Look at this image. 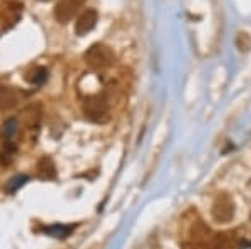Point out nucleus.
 <instances>
[{
	"label": "nucleus",
	"instance_id": "nucleus-2",
	"mask_svg": "<svg viewBox=\"0 0 251 249\" xmlns=\"http://www.w3.org/2000/svg\"><path fill=\"white\" fill-rule=\"evenodd\" d=\"M84 112L91 120L94 122H104L107 119V102L104 97L100 95H96V97H91L86 100L84 104Z\"/></svg>",
	"mask_w": 251,
	"mask_h": 249
},
{
	"label": "nucleus",
	"instance_id": "nucleus-1",
	"mask_svg": "<svg viewBox=\"0 0 251 249\" xmlns=\"http://www.w3.org/2000/svg\"><path fill=\"white\" fill-rule=\"evenodd\" d=\"M84 60L91 69L94 70H102L112 66L114 62V54L109 47L102 45V44H94L87 49L84 54Z\"/></svg>",
	"mask_w": 251,
	"mask_h": 249
},
{
	"label": "nucleus",
	"instance_id": "nucleus-4",
	"mask_svg": "<svg viewBox=\"0 0 251 249\" xmlns=\"http://www.w3.org/2000/svg\"><path fill=\"white\" fill-rule=\"evenodd\" d=\"M84 2H86V0H59L57 5H55V10H54L55 19L62 23L69 22V20L77 14Z\"/></svg>",
	"mask_w": 251,
	"mask_h": 249
},
{
	"label": "nucleus",
	"instance_id": "nucleus-10",
	"mask_svg": "<svg viewBox=\"0 0 251 249\" xmlns=\"http://www.w3.org/2000/svg\"><path fill=\"white\" fill-rule=\"evenodd\" d=\"M15 131H17V120H15V119H9L5 124H3L2 134L7 136V137H10V136L15 134Z\"/></svg>",
	"mask_w": 251,
	"mask_h": 249
},
{
	"label": "nucleus",
	"instance_id": "nucleus-5",
	"mask_svg": "<svg viewBox=\"0 0 251 249\" xmlns=\"http://www.w3.org/2000/svg\"><path fill=\"white\" fill-rule=\"evenodd\" d=\"M97 23V12L92 9L84 10L79 15L77 22H75V34L77 35H86L87 32H91Z\"/></svg>",
	"mask_w": 251,
	"mask_h": 249
},
{
	"label": "nucleus",
	"instance_id": "nucleus-3",
	"mask_svg": "<svg viewBox=\"0 0 251 249\" xmlns=\"http://www.w3.org/2000/svg\"><path fill=\"white\" fill-rule=\"evenodd\" d=\"M213 218L218 221V223H228V221L233 219L234 214V204L233 201L228 198V196H220L213 204Z\"/></svg>",
	"mask_w": 251,
	"mask_h": 249
},
{
	"label": "nucleus",
	"instance_id": "nucleus-8",
	"mask_svg": "<svg viewBox=\"0 0 251 249\" xmlns=\"http://www.w3.org/2000/svg\"><path fill=\"white\" fill-rule=\"evenodd\" d=\"M37 172L42 179H54L55 178V167L49 158H42L37 164Z\"/></svg>",
	"mask_w": 251,
	"mask_h": 249
},
{
	"label": "nucleus",
	"instance_id": "nucleus-6",
	"mask_svg": "<svg viewBox=\"0 0 251 249\" xmlns=\"http://www.w3.org/2000/svg\"><path fill=\"white\" fill-rule=\"evenodd\" d=\"M20 102V92L14 87L0 86V111L14 109Z\"/></svg>",
	"mask_w": 251,
	"mask_h": 249
},
{
	"label": "nucleus",
	"instance_id": "nucleus-7",
	"mask_svg": "<svg viewBox=\"0 0 251 249\" xmlns=\"http://www.w3.org/2000/svg\"><path fill=\"white\" fill-rule=\"evenodd\" d=\"M22 122L25 124L27 127H34L39 124L40 120V107L39 106H29L22 111V115H20Z\"/></svg>",
	"mask_w": 251,
	"mask_h": 249
},
{
	"label": "nucleus",
	"instance_id": "nucleus-9",
	"mask_svg": "<svg viewBox=\"0 0 251 249\" xmlns=\"http://www.w3.org/2000/svg\"><path fill=\"white\" fill-rule=\"evenodd\" d=\"M46 79H47V70L42 69V67H35V69H32L29 74H27V80H29L30 84H35V86L42 84Z\"/></svg>",
	"mask_w": 251,
	"mask_h": 249
}]
</instances>
